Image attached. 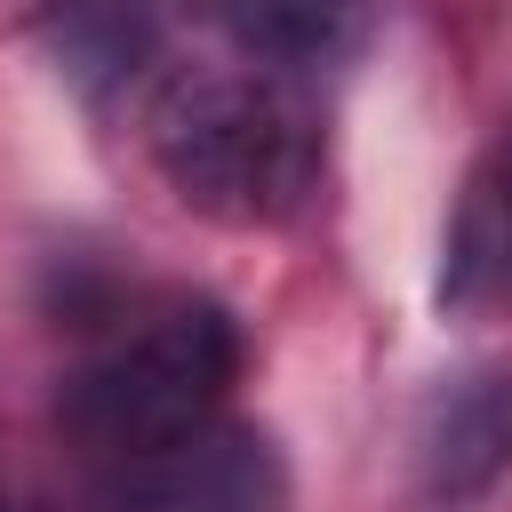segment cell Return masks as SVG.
<instances>
[{
	"label": "cell",
	"mask_w": 512,
	"mask_h": 512,
	"mask_svg": "<svg viewBox=\"0 0 512 512\" xmlns=\"http://www.w3.org/2000/svg\"><path fill=\"white\" fill-rule=\"evenodd\" d=\"M144 152L192 216L256 232L304 208L320 176V120L288 72L208 64L160 80L144 112Z\"/></svg>",
	"instance_id": "1"
},
{
	"label": "cell",
	"mask_w": 512,
	"mask_h": 512,
	"mask_svg": "<svg viewBox=\"0 0 512 512\" xmlns=\"http://www.w3.org/2000/svg\"><path fill=\"white\" fill-rule=\"evenodd\" d=\"M512 464V368H472L424 400L416 424V488L432 512L480 504Z\"/></svg>",
	"instance_id": "3"
},
{
	"label": "cell",
	"mask_w": 512,
	"mask_h": 512,
	"mask_svg": "<svg viewBox=\"0 0 512 512\" xmlns=\"http://www.w3.org/2000/svg\"><path fill=\"white\" fill-rule=\"evenodd\" d=\"M240 376V328L224 304H168L136 336L104 344L64 384V432L112 464H144L216 424Z\"/></svg>",
	"instance_id": "2"
},
{
	"label": "cell",
	"mask_w": 512,
	"mask_h": 512,
	"mask_svg": "<svg viewBox=\"0 0 512 512\" xmlns=\"http://www.w3.org/2000/svg\"><path fill=\"white\" fill-rule=\"evenodd\" d=\"M456 288H512V144L472 184L456 224Z\"/></svg>",
	"instance_id": "6"
},
{
	"label": "cell",
	"mask_w": 512,
	"mask_h": 512,
	"mask_svg": "<svg viewBox=\"0 0 512 512\" xmlns=\"http://www.w3.org/2000/svg\"><path fill=\"white\" fill-rule=\"evenodd\" d=\"M128 512H288V472L264 432L200 424L192 440L136 464Z\"/></svg>",
	"instance_id": "4"
},
{
	"label": "cell",
	"mask_w": 512,
	"mask_h": 512,
	"mask_svg": "<svg viewBox=\"0 0 512 512\" xmlns=\"http://www.w3.org/2000/svg\"><path fill=\"white\" fill-rule=\"evenodd\" d=\"M216 24L264 72H320L368 40L376 0H216Z\"/></svg>",
	"instance_id": "5"
}]
</instances>
